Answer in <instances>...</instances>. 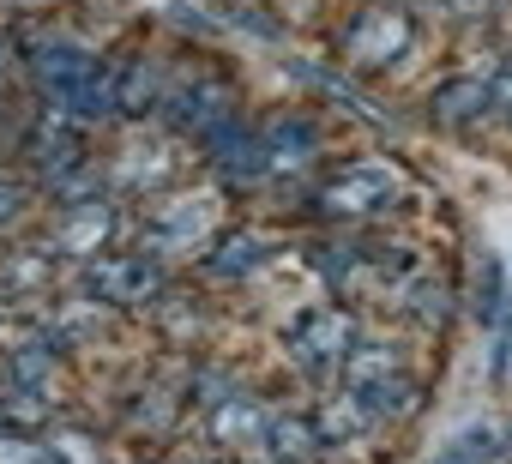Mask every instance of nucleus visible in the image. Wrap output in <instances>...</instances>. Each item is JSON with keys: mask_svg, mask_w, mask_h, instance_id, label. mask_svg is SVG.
<instances>
[{"mask_svg": "<svg viewBox=\"0 0 512 464\" xmlns=\"http://www.w3.org/2000/svg\"><path fill=\"white\" fill-rule=\"evenodd\" d=\"M284 350L296 356V368L332 374V368H344V356L356 350V320H350L344 308H308V314L290 320Z\"/></svg>", "mask_w": 512, "mask_h": 464, "instance_id": "obj_6", "label": "nucleus"}, {"mask_svg": "<svg viewBox=\"0 0 512 464\" xmlns=\"http://www.w3.org/2000/svg\"><path fill=\"white\" fill-rule=\"evenodd\" d=\"M19 211H25V181L13 169H0V223H13Z\"/></svg>", "mask_w": 512, "mask_h": 464, "instance_id": "obj_24", "label": "nucleus"}, {"mask_svg": "<svg viewBox=\"0 0 512 464\" xmlns=\"http://www.w3.org/2000/svg\"><path fill=\"white\" fill-rule=\"evenodd\" d=\"M229 121H241L229 79H211V73H205V79L169 85V97H163V127H175V133H187V139H211V133L229 127Z\"/></svg>", "mask_w": 512, "mask_h": 464, "instance_id": "obj_7", "label": "nucleus"}, {"mask_svg": "<svg viewBox=\"0 0 512 464\" xmlns=\"http://www.w3.org/2000/svg\"><path fill=\"white\" fill-rule=\"evenodd\" d=\"M260 464H290V458H278V452H272V458H260Z\"/></svg>", "mask_w": 512, "mask_h": 464, "instance_id": "obj_28", "label": "nucleus"}, {"mask_svg": "<svg viewBox=\"0 0 512 464\" xmlns=\"http://www.w3.org/2000/svg\"><path fill=\"white\" fill-rule=\"evenodd\" d=\"M272 260V236L266 229H223V236L205 248V278H253Z\"/></svg>", "mask_w": 512, "mask_h": 464, "instance_id": "obj_9", "label": "nucleus"}, {"mask_svg": "<svg viewBox=\"0 0 512 464\" xmlns=\"http://www.w3.org/2000/svg\"><path fill=\"white\" fill-rule=\"evenodd\" d=\"M31 79L49 97V109L79 121V127L121 115V73L109 61H97L91 49H79V43H61V37L31 43Z\"/></svg>", "mask_w": 512, "mask_h": 464, "instance_id": "obj_1", "label": "nucleus"}, {"mask_svg": "<svg viewBox=\"0 0 512 464\" xmlns=\"http://www.w3.org/2000/svg\"><path fill=\"white\" fill-rule=\"evenodd\" d=\"M205 145H211V169H217L223 181H266V175H272V169H266V139H253L241 121L217 127Z\"/></svg>", "mask_w": 512, "mask_h": 464, "instance_id": "obj_10", "label": "nucleus"}, {"mask_svg": "<svg viewBox=\"0 0 512 464\" xmlns=\"http://www.w3.org/2000/svg\"><path fill=\"white\" fill-rule=\"evenodd\" d=\"M79 290H85V302H97V308H139V302H151L157 290H163V266L157 260H145V254H91L85 260V272H79Z\"/></svg>", "mask_w": 512, "mask_h": 464, "instance_id": "obj_4", "label": "nucleus"}, {"mask_svg": "<svg viewBox=\"0 0 512 464\" xmlns=\"http://www.w3.org/2000/svg\"><path fill=\"white\" fill-rule=\"evenodd\" d=\"M488 109L512 127V55H506V61L494 67V79H488Z\"/></svg>", "mask_w": 512, "mask_h": 464, "instance_id": "obj_23", "label": "nucleus"}, {"mask_svg": "<svg viewBox=\"0 0 512 464\" xmlns=\"http://www.w3.org/2000/svg\"><path fill=\"white\" fill-rule=\"evenodd\" d=\"M0 73H7V43H0Z\"/></svg>", "mask_w": 512, "mask_h": 464, "instance_id": "obj_29", "label": "nucleus"}, {"mask_svg": "<svg viewBox=\"0 0 512 464\" xmlns=\"http://www.w3.org/2000/svg\"><path fill=\"white\" fill-rule=\"evenodd\" d=\"M410 43H416V19H410L404 7H362V13L344 25V37H338L344 61H350L356 73H386L392 61L410 55Z\"/></svg>", "mask_w": 512, "mask_h": 464, "instance_id": "obj_2", "label": "nucleus"}, {"mask_svg": "<svg viewBox=\"0 0 512 464\" xmlns=\"http://www.w3.org/2000/svg\"><path fill=\"white\" fill-rule=\"evenodd\" d=\"M302 79H308L314 91H326L332 103H344L350 115H368V121H380V115H374V103H368V97H356V91H350V85H344L338 73H314V67H302Z\"/></svg>", "mask_w": 512, "mask_h": 464, "instance_id": "obj_20", "label": "nucleus"}, {"mask_svg": "<svg viewBox=\"0 0 512 464\" xmlns=\"http://www.w3.org/2000/svg\"><path fill=\"white\" fill-rule=\"evenodd\" d=\"M344 374H350V392H362L380 422L386 416H404L416 404V386H410V368H404V350L398 344H356L344 356Z\"/></svg>", "mask_w": 512, "mask_h": 464, "instance_id": "obj_3", "label": "nucleus"}, {"mask_svg": "<svg viewBox=\"0 0 512 464\" xmlns=\"http://www.w3.org/2000/svg\"><path fill=\"white\" fill-rule=\"evenodd\" d=\"M205 229H211V199H205V193H193V199H175V211H163V217L151 223V242L181 248V242H199Z\"/></svg>", "mask_w": 512, "mask_h": 464, "instance_id": "obj_14", "label": "nucleus"}, {"mask_svg": "<svg viewBox=\"0 0 512 464\" xmlns=\"http://www.w3.org/2000/svg\"><path fill=\"white\" fill-rule=\"evenodd\" d=\"M266 446H272L278 458H290V464H308V458L326 446V434H320V422H314V416H272Z\"/></svg>", "mask_w": 512, "mask_h": 464, "instance_id": "obj_16", "label": "nucleus"}, {"mask_svg": "<svg viewBox=\"0 0 512 464\" xmlns=\"http://www.w3.org/2000/svg\"><path fill=\"white\" fill-rule=\"evenodd\" d=\"M440 7H446L452 19H464V25H476V19H488V13H494V0H440Z\"/></svg>", "mask_w": 512, "mask_h": 464, "instance_id": "obj_26", "label": "nucleus"}, {"mask_svg": "<svg viewBox=\"0 0 512 464\" xmlns=\"http://www.w3.org/2000/svg\"><path fill=\"white\" fill-rule=\"evenodd\" d=\"M163 97H169V85H163L157 61H127L121 67V115H151V109H163Z\"/></svg>", "mask_w": 512, "mask_h": 464, "instance_id": "obj_15", "label": "nucleus"}, {"mask_svg": "<svg viewBox=\"0 0 512 464\" xmlns=\"http://www.w3.org/2000/svg\"><path fill=\"white\" fill-rule=\"evenodd\" d=\"M266 434H272V416L253 398H217V410H211V440L217 446H260Z\"/></svg>", "mask_w": 512, "mask_h": 464, "instance_id": "obj_12", "label": "nucleus"}, {"mask_svg": "<svg viewBox=\"0 0 512 464\" xmlns=\"http://www.w3.org/2000/svg\"><path fill=\"white\" fill-rule=\"evenodd\" d=\"M169 169H175V151H169V145H133L127 163L115 169V181H121V187H151V181H163Z\"/></svg>", "mask_w": 512, "mask_h": 464, "instance_id": "obj_17", "label": "nucleus"}, {"mask_svg": "<svg viewBox=\"0 0 512 464\" xmlns=\"http://www.w3.org/2000/svg\"><path fill=\"white\" fill-rule=\"evenodd\" d=\"M476 314H482V320H494V314H500V266H488V272H482V302H476Z\"/></svg>", "mask_w": 512, "mask_h": 464, "instance_id": "obj_25", "label": "nucleus"}, {"mask_svg": "<svg viewBox=\"0 0 512 464\" xmlns=\"http://www.w3.org/2000/svg\"><path fill=\"white\" fill-rule=\"evenodd\" d=\"M482 446H488V428H476V434H470L464 446H452L440 464H476V458H482Z\"/></svg>", "mask_w": 512, "mask_h": 464, "instance_id": "obj_27", "label": "nucleus"}, {"mask_svg": "<svg viewBox=\"0 0 512 464\" xmlns=\"http://www.w3.org/2000/svg\"><path fill=\"white\" fill-rule=\"evenodd\" d=\"M25 151H31V163H37L43 181H67V175L85 169V133H79V121H67L55 109L37 121V133L25 139Z\"/></svg>", "mask_w": 512, "mask_h": 464, "instance_id": "obj_8", "label": "nucleus"}, {"mask_svg": "<svg viewBox=\"0 0 512 464\" xmlns=\"http://www.w3.org/2000/svg\"><path fill=\"white\" fill-rule=\"evenodd\" d=\"M314 422H320L326 446H344V440H362L380 416L368 410V398H362V392H332V398L320 404V416H314Z\"/></svg>", "mask_w": 512, "mask_h": 464, "instance_id": "obj_13", "label": "nucleus"}, {"mask_svg": "<svg viewBox=\"0 0 512 464\" xmlns=\"http://www.w3.org/2000/svg\"><path fill=\"white\" fill-rule=\"evenodd\" d=\"M0 464H49V440L0 428Z\"/></svg>", "mask_w": 512, "mask_h": 464, "instance_id": "obj_21", "label": "nucleus"}, {"mask_svg": "<svg viewBox=\"0 0 512 464\" xmlns=\"http://www.w3.org/2000/svg\"><path fill=\"white\" fill-rule=\"evenodd\" d=\"M398 193H404L398 169H386V163H350V169H338V175H326L314 187V205L326 217H380L386 205H398Z\"/></svg>", "mask_w": 512, "mask_h": 464, "instance_id": "obj_5", "label": "nucleus"}, {"mask_svg": "<svg viewBox=\"0 0 512 464\" xmlns=\"http://www.w3.org/2000/svg\"><path fill=\"white\" fill-rule=\"evenodd\" d=\"M260 139H266V169H272V175H296V169H308V163H314V151H320L314 121H296V115L272 121Z\"/></svg>", "mask_w": 512, "mask_h": 464, "instance_id": "obj_11", "label": "nucleus"}, {"mask_svg": "<svg viewBox=\"0 0 512 464\" xmlns=\"http://www.w3.org/2000/svg\"><path fill=\"white\" fill-rule=\"evenodd\" d=\"M43 278H49V260H43V254H37L31 266H25V260H13V266H7V278H0V296H13V290H37Z\"/></svg>", "mask_w": 512, "mask_h": 464, "instance_id": "obj_22", "label": "nucleus"}, {"mask_svg": "<svg viewBox=\"0 0 512 464\" xmlns=\"http://www.w3.org/2000/svg\"><path fill=\"white\" fill-rule=\"evenodd\" d=\"M13 7H37V0H13Z\"/></svg>", "mask_w": 512, "mask_h": 464, "instance_id": "obj_30", "label": "nucleus"}, {"mask_svg": "<svg viewBox=\"0 0 512 464\" xmlns=\"http://www.w3.org/2000/svg\"><path fill=\"white\" fill-rule=\"evenodd\" d=\"M49 464H103V446L85 428H55L49 434Z\"/></svg>", "mask_w": 512, "mask_h": 464, "instance_id": "obj_19", "label": "nucleus"}, {"mask_svg": "<svg viewBox=\"0 0 512 464\" xmlns=\"http://www.w3.org/2000/svg\"><path fill=\"white\" fill-rule=\"evenodd\" d=\"M476 109H488V85H476V79H458V85H446L434 97V115L440 121H470Z\"/></svg>", "mask_w": 512, "mask_h": 464, "instance_id": "obj_18", "label": "nucleus"}]
</instances>
